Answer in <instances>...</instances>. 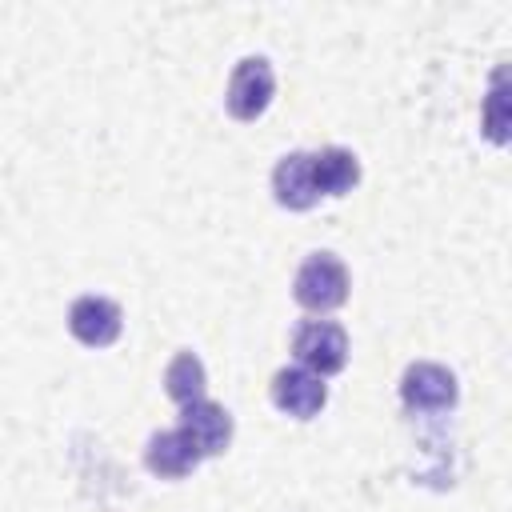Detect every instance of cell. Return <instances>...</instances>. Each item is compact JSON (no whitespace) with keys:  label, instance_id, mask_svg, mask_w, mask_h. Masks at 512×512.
I'll use <instances>...</instances> for the list:
<instances>
[{"label":"cell","instance_id":"9c48e42d","mask_svg":"<svg viewBox=\"0 0 512 512\" xmlns=\"http://www.w3.org/2000/svg\"><path fill=\"white\" fill-rule=\"evenodd\" d=\"M144 464H148V472L160 476V480H180V476H188V472L200 464V456H196L192 444L180 436V428H172V432L148 436Z\"/></svg>","mask_w":512,"mask_h":512},{"label":"cell","instance_id":"ba28073f","mask_svg":"<svg viewBox=\"0 0 512 512\" xmlns=\"http://www.w3.org/2000/svg\"><path fill=\"white\" fill-rule=\"evenodd\" d=\"M272 192L284 208L304 212L320 200L316 180H312V152H288L276 168H272Z\"/></svg>","mask_w":512,"mask_h":512},{"label":"cell","instance_id":"8992f818","mask_svg":"<svg viewBox=\"0 0 512 512\" xmlns=\"http://www.w3.org/2000/svg\"><path fill=\"white\" fill-rule=\"evenodd\" d=\"M328 400V388L308 368H280L272 376V404L296 420H312Z\"/></svg>","mask_w":512,"mask_h":512},{"label":"cell","instance_id":"6da1fadb","mask_svg":"<svg viewBox=\"0 0 512 512\" xmlns=\"http://www.w3.org/2000/svg\"><path fill=\"white\" fill-rule=\"evenodd\" d=\"M296 304L308 312H332L348 300V268L332 252H312L296 272Z\"/></svg>","mask_w":512,"mask_h":512},{"label":"cell","instance_id":"52a82bcc","mask_svg":"<svg viewBox=\"0 0 512 512\" xmlns=\"http://www.w3.org/2000/svg\"><path fill=\"white\" fill-rule=\"evenodd\" d=\"M68 328L88 348H108L120 336V308L108 296H80L68 308Z\"/></svg>","mask_w":512,"mask_h":512},{"label":"cell","instance_id":"277c9868","mask_svg":"<svg viewBox=\"0 0 512 512\" xmlns=\"http://www.w3.org/2000/svg\"><path fill=\"white\" fill-rule=\"evenodd\" d=\"M456 396H460L456 376L444 364H432V360L412 364L404 372V380H400V400L412 412H444V408L456 404Z\"/></svg>","mask_w":512,"mask_h":512},{"label":"cell","instance_id":"7c38bea8","mask_svg":"<svg viewBox=\"0 0 512 512\" xmlns=\"http://www.w3.org/2000/svg\"><path fill=\"white\" fill-rule=\"evenodd\" d=\"M508 72L496 68L492 76V92H488V104H484V132L492 144H504L508 140Z\"/></svg>","mask_w":512,"mask_h":512},{"label":"cell","instance_id":"3957f363","mask_svg":"<svg viewBox=\"0 0 512 512\" xmlns=\"http://www.w3.org/2000/svg\"><path fill=\"white\" fill-rule=\"evenodd\" d=\"M272 92H276V76H272V64L264 56H244L236 68H232V80H228V112L236 120H256L268 104H272Z\"/></svg>","mask_w":512,"mask_h":512},{"label":"cell","instance_id":"7a4b0ae2","mask_svg":"<svg viewBox=\"0 0 512 512\" xmlns=\"http://www.w3.org/2000/svg\"><path fill=\"white\" fill-rule=\"evenodd\" d=\"M292 352H296L300 368H308L316 376H332L348 360V336H344V328L336 320H304L296 328Z\"/></svg>","mask_w":512,"mask_h":512},{"label":"cell","instance_id":"8fae6325","mask_svg":"<svg viewBox=\"0 0 512 512\" xmlns=\"http://www.w3.org/2000/svg\"><path fill=\"white\" fill-rule=\"evenodd\" d=\"M164 388H168V396H172L180 408H184V404L204 400L208 376H204L200 356H192V352H176V356H172V364L164 368Z\"/></svg>","mask_w":512,"mask_h":512},{"label":"cell","instance_id":"30bf717a","mask_svg":"<svg viewBox=\"0 0 512 512\" xmlns=\"http://www.w3.org/2000/svg\"><path fill=\"white\" fill-rule=\"evenodd\" d=\"M312 180L320 196H344L360 180V160L348 148H320L312 152Z\"/></svg>","mask_w":512,"mask_h":512},{"label":"cell","instance_id":"5b68a950","mask_svg":"<svg viewBox=\"0 0 512 512\" xmlns=\"http://www.w3.org/2000/svg\"><path fill=\"white\" fill-rule=\"evenodd\" d=\"M180 436L192 444V452L204 460V456H216L228 448L232 440V416L212 404V400H196V404H184L180 412Z\"/></svg>","mask_w":512,"mask_h":512}]
</instances>
